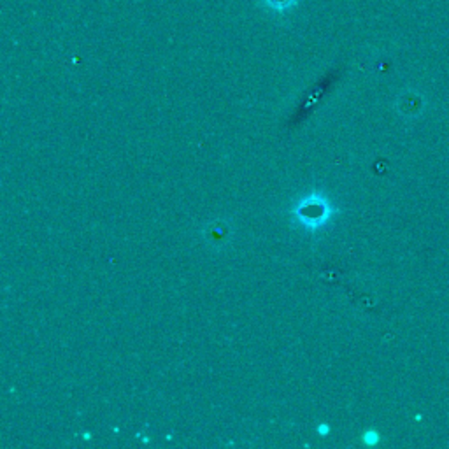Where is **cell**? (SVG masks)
Instances as JSON below:
<instances>
[{"label": "cell", "mask_w": 449, "mask_h": 449, "mask_svg": "<svg viewBox=\"0 0 449 449\" xmlns=\"http://www.w3.org/2000/svg\"><path fill=\"white\" fill-rule=\"evenodd\" d=\"M318 430H320V433H326V432H329V426H326V425H321Z\"/></svg>", "instance_id": "cell-1"}]
</instances>
